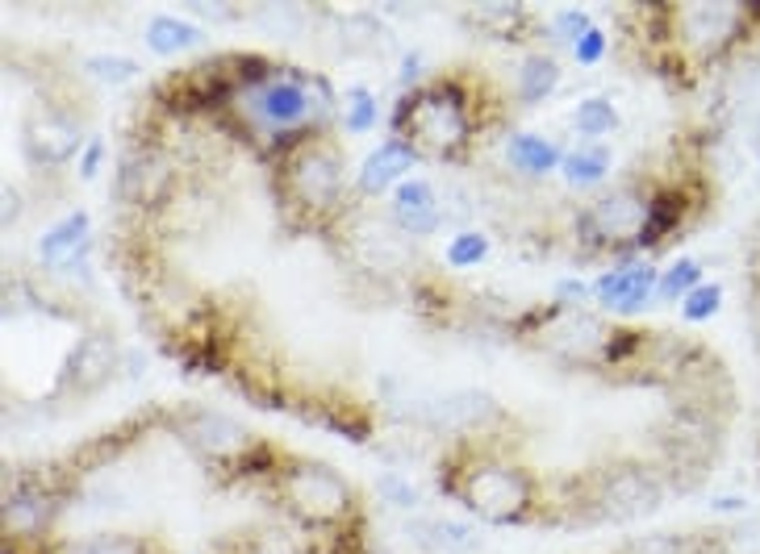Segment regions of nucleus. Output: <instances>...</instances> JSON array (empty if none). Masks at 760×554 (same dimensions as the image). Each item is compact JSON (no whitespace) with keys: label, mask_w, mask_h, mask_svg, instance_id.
Listing matches in <instances>:
<instances>
[{"label":"nucleus","mask_w":760,"mask_h":554,"mask_svg":"<svg viewBox=\"0 0 760 554\" xmlns=\"http://www.w3.org/2000/svg\"><path fill=\"white\" fill-rule=\"evenodd\" d=\"M656 484L643 475V471H618L615 480L606 484V492H602V505H606V513L610 517H640V513H652L656 508Z\"/></svg>","instance_id":"nucleus-6"},{"label":"nucleus","mask_w":760,"mask_h":554,"mask_svg":"<svg viewBox=\"0 0 760 554\" xmlns=\"http://www.w3.org/2000/svg\"><path fill=\"white\" fill-rule=\"evenodd\" d=\"M572 121H577V130L581 134H610L618 125V113L610 109V100H602V96H594V100H581V109L572 113Z\"/></svg>","instance_id":"nucleus-15"},{"label":"nucleus","mask_w":760,"mask_h":554,"mask_svg":"<svg viewBox=\"0 0 760 554\" xmlns=\"http://www.w3.org/2000/svg\"><path fill=\"white\" fill-rule=\"evenodd\" d=\"M698 284H702V267L686 258V263H677V267H673V272L661 279V297H673V301L681 297V301H686V297L693 292V288H698Z\"/></svg>","instance_id":"nucleus-18"},{"label":"nucleus","mask_w":760,"mask_h":554,"mask_svg":"<svg viewBox=\"0 0 760 554\" xmlns=\"http://www.w3.org/2000/svg\"><path fill=\"white\" fill-rule=\"evenodd\" d=\"M489 258V238L476 230H464L452 238V246H448V263L452 267H480Z\"/></svg>","instance_id":"nucleus-16"},{"label":"nucleus","mask_w":760,"mask_h":554,"mask_svg":"<svg viewBox=\"0 0 760 554\" xmlns=\"http://www.w3.org/2000/svg\"><path fill=\"white\" fill-rule=\"evenodd\" d=\"M88 217L84 213H72V217H63L59 226H50L43 233V242H38V251L47 258L50 267H80L84 258H88Z\"/></svg>","instance_id":"nucleus-5"},{"label":"nucleus","mask_w":760,"mask_h":554,"mask_svg":"<svg viewBox=\"0 0 760 554\" xmlns=\"http://www.w3.org/2000/svg\"><path fill=\"white\" fill-rule=\"evenodd\" d=\"M414 162H418L414 146H405V142H384V146H377V150L364 159V167H359V192L377 196V192H384L393 180H402Z\"/></svg>","instance_id":"nucleus-7"},{"label":"nucleus","mask_w":760,"mask_h":554,"mask_svg":"<svg viewBox=\"0 0 760 554\" xmlns=\"http://www.w3.org/2000/svg\"><path fill=\"white\" fill-rule=\"evenodd\" d=\"M380 487H384V496H397V505H402V508L418 505V492L405 484V480H393V475H384V480H380Z\"/></svg>","instance_id":"nucleus-23"},{"label":"nucleus","mask_w":760,"mask_h":554,"mask_svg":"<svg viewBox=\"0 0 760 554\" xmlns=\"http://www.w3.org/2000/svg\"><path fill=\"white\" fill-rule=\"evenodd\" d=\"M88 71H93L96 80H105V84H126V80H134L139 63L134 59H121V55H93Z\"/></svg>","instance_id":"nucleus-19"},{"label":"nucleus","mask_w":760,"mask_h":554,"mask_svg":"<svg viewBox=\"0 0 760 554\" xmlns=\"http://www.w3.org/2000/svg\"><path fill=\"white\" fill-rule=\"evenodd\" d=\"M652 288H656V272L643 267V263H636V267H618V272L597 279V297H602V304H606V309H618V313H636V309H643V301L652 297Z\"/></svg>","instance_id":"nucleus-3"},{"label":"nucleus","mask_w":760,"mask_h":554,"mask_svg":"<svg viewBox=\"0 0 760 554\" xmlns=\"http://www.w3.org/2000/svg\"><path fill=\"white\" fill-rule=\"evenodd\" d=\"M572 55H577V63H597V59L606 55V34H602L597 25H590V29L572 43Z\"/></svg>","instance_id":"nucleus-21"},{"label":"nucleus","mask_w":760,"mask_h":554,"mask_svg":"<svg viewBox=\"0 0 760 554\" xmlns=\"http://www.w3.org/2000/svg\"><path fill=\"white\" fill-rule=\"evenodd\" d=\"M251 100V113L256 121L272 125V130H288V125H301L313 113V96L306 88V75H272L268 84L247 93Z\"/></svg>","instance_id":"nucleus-1"},{"label":"nucleus","mask_w":760,"mask_h":554,"mask_svg":"<svg viewBox=\"0 0 760 554\" xmlns=\"http://www.w3.org/2000/svg\"><path fill=\"white\" fill-rule=\"evenodd\" d=\"M606 167H610V150H577V155H565V180L577 188H590L597 184L602 176H606Z\"/></svg>","instance_id":"nucleus-14"},{"label":"nucleus","mask_w":760,"mask_h":554,"mask_svg":"<svg viewBox=\"0 0 760 554\" xmlns=\"http://www.w3.org/2000/svg\"><path fill=\"white\" fill-rule=\"evenodd\" d=\"M339 159H326L322 150H306L301 159H297V176H293V192L301 196V205L309 208H322L334 201V192H339Z\"/></svg>","instance_id":"nucleus-4"},{"label":"nucleus","mask_w":760,"mask_h":554,"mask_svg":"<svg viewBox=\"0 0 760 554\" xmlns=\"http://www.w3.org/2000/svg\"><path fill=\"white\" fill-rule=\"evenodd\" d=\"M201 38H205L201 25H189L185 17H171V13H159V17H151V25H146V47L155 50V55H180V50L197 47Z\"/></svg>","instance_id":"nucleus-10"},{"label":"nucleus","mask_w":760,"mask_h":554,"mask_svg":"<svg viewBox=\"0 0 760 554\" xmlns=\"http://www.w3.org/2000/svg\"><path fill=\"white\" fill-rule=\"evenodd\" d=\"M464 496L489 521H514L519 508L526 505V484L523 475L510 471V467H480V471H473V480L464 484Z\"/></svg>","instance_id":"nucleus-2"},{"label":"nucleus","mask_w":760,"mask_h":554,"mask_svg":"<svg viewBox=\"0 0 760 554\" xmlns=\"http://www.w3.org/2000/svg\"><path fill=\"white\" fill-rule=\"evenodd\" d=\"M556 29H560V38L577 43V38L590 29V17H585V13H577V9H569V13H560V17H556Z\"/></svg>","instance_id":"nucleus-22"},{"label":"nucleus","mask_w":760,"mask_h":554,"mask_svg":"<svg viewBox=\"0 0 760 554\" xmlns=\"http://www.w3.org/2000/svg\"><path fill=\"white\" fill-rule=\"evenodd\" d=\"M96 162H100V142H93V146H88V155H84V167H80V176H84V180H93V176H96Z\"/></svg>","instance_id":"nucleus-25"},{"label":"nucleus","mask_w":760,"mask_h":554,"mask_svg":"<svg viewBox=\"0 0 760 554\" xmlns=\"http://www.w3.org/2000/svg\"><path fill=\"white\" fill-rule=\"evenodd\" d=\"M343 125L352 130V134H368L372 125H377V96L356 88V93L347 96V109H343Z\"/></svg>","instance_id":"nucleus-17"},{"label":"nucleus","mask_w":760,"mask_h":554,"mask_svg":"<svg viewBox=\"0 0 760 554\" xmlns=\"http://www.w3.org/2000/svg\"><path fill=\"white\" fill-rule=\"evenodd\" d=\"M506 159H510V167H519V171H526V176H547L551 167H560V150L551 146V142H544L539 134H514L510 138V146H506Z\"/></svg>","instance_id":"nucleus-11"},{"label":"nucleus","mask_w":760,"mask_h":554,"mask_svg":"<svg viewBox=\"0 0 760 554\" xmlns=\"http://www.w3.org/2000/svg\"><path fill=\"white\" fill-rule=\"evenodd\" d=\"M719 301H723V292H719V284H698L693 292L686 297V317L689 322H706V317H714L719 313Z\"/></svg>","instance_id":"nucleus-20"},{"label":"nucleus","mask_w":760,"mask_h":554,"mask_svg":"<svg viewBox=\"0 0 760 554\" xmlns=\"http://www.w3.org/2000/svg\"><path fill=\"white\" fill-rule=\"evenodd\" d=\"M393 217L397 226H405L409 233H430L439 221V208H435V188L427 180H402L393 192Z\"/></svg>","instance_id":"nucleus-8"},{"label":"nucleus","mask_w":760,"mask_h":554,"mask_svg":"<svg viewBox=\"0 0 760 554\" xmlns=\"http://www.w3.org/2000/svg\"><path fill=\"white\" fill-rule=\"evenodd\" d=\"M414 538L430 546V551H476V538L473 530H464V526H452V521H427V526H414Z\"/></svg>","instance_id":"nucleus-13"},{"label":"nucleus","mask_w":760,"mask_h":554,"mask_svg":"<svg viewBox=\"0 0 760 554\" xmlns=\"http://www.w3.org/2000/svg\"><path fill=\"white\" fill-rule=\"evenodd\" d=\"M648 221V208L636 201V196H606L602 205L590 213V226L597 230V238H627V233L643 230Z\"/></svg>","instance_id":"nucleus-9"},{"label":"nucleus","mask_w":760,"mask_h":554,"mask_svg":"<svg viewBox=\"0 0 760 554\" xmlns=\"http://www.w3.org/2000/svg\"><path fill=\"white\" fill-rule=\"evenodd\" d=\"M519 80H523V100L526 105H539L544 96H551V88L560 84V63L556 59H544V55H531L519 71Z\"/></svg>","instance_id":"nucleus-12"},{"label":"nucleus","mask_w":760,"mask_h":554,"mask_svg":"<svg viewBox=\"0 0 760 554\" xmlns=\"http://www.w3.org/2000/svg\"><path fill=\"white\" fill-rule=\"evenodd\" d=\"M627 554H681V542H673V538H643Z\"/></svg>","instance_id":"nucleus-24"}]
</instances>
